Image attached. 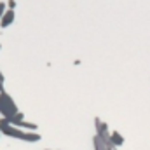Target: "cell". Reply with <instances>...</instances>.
I'll return each mask as SVG.
<instances>
[{
  "instance_id": "8",
  "label": "cell",
  "mask_w": 150,
  "mask_h": 150,
  "mask_svg": "<svg viewBox=\"0 0 150 150\" xmlns=\"http://www.w3.org/2000/svg\"><path fill=\"white\" fill-rule=\"evenodd\" d=\"M0 49H2V46H0Z\"/></svg>"
},
{
  "instance_id": "5",
  "label": "cell",
  "mask_w": 150,
  "mask_h": 150,
  "mask_svg": "<svg viewBox=\"0 0 150 150\" xmlns=\"http://www.w3.org/2000/svg\"><path fill=\"white\" fill-rule=\"evenodd\" d=\"M5 7H7V4H4V2H0V19H2V16L5 14Z\"/></svg>"
},
{
  "instance_id": "9",
  "label": "cell",
  "mask_w": 150,
  "mask_h": 150,
  "mask_svg": "<svg viewBox=\"0 0 150 150\" xmlns=\"http://www.w3.org/2000/svg\"><path fill=\"white\" fill-rule=\"evenodd\" d=\"M46 150H49V148H46Z\"/></svg>"
},
{
  "instance_id": "3",
  "label": "cell",
  "mask_w": 150,
  "mask_h": 150,
  "mask_svg": "<svg viewBox=\"0 0 150 150\" xmlns=\"http://www.w3.org/2000/svg\"><path fill=\"white\" fill-rule=\"evenodd\" d=\"M14 11H5V14L2 16V19H0V26H2V28H7V26H11L12 23H14Z\"/></svg>"
},
{
  "instance_id": "4",
  "label": "cell",
  "mask_w": 150,
  "mask_h": 150,
  "mask_svg": "<svg viewBox=\"0 0 150 150\" xmlns=\"http://www.w3.org/2000/svg\"><path fill=\"white\" fill-rule=\"evenodd\" d=\"M122 136L119 135V133H112L110 135V143H114V145H122Z\"/></svg>"
},
{
  "instance_id": "7",
  "label": "cell",
  "mask_w": 150,
  "mask_h": 150,
  "mask_svg": "<svg viewBox=\"0 0 150 150\" xmlns=\"http://www.w3.org/2000/svg\"><path fill=\"white\" fill-rule=\"evenodd\" d=\"M0 82H4V75H2V72H0Z\"/></svg>"
},
{
  "instance_id": "2",
  "label": "cell",
  "mask_w": 150,
  "mask_h": 150,
  "mask_svg": "<svg viewBox=\"0 0 150 150\" xmlns=\"http://www.w3.org/2000/svg\"><path fill=\"white\" fill-rule=\"evenodd\" d=\"M0 114H2V119H5V120H12L19 114L16 103L5 91L0 93Z\"/></svg>"
},
{
  "instance_id": "6",
  "label": "cell",
  "mask_w": 150,
  "mask_h": 150,
  "mask_svg": "<svg viewBox=\"0 0 150 150\" xmlns=\"http://www.w3.org/2000/svg\"><path fill=\"white\" fill-rule=\"evenodd\" d=\"M7 7H9L11 11H14V7H16V0H9V2H7Z\"/></svg>"
},
{
  "instance_id": "1",
  "label": "cell",
  "mask_w": 150,
  "mask_h": 150,
  "mask_svg": "<svg viewBox=\"0 0 150 150\" xmlns=\"http://www.w3.org/2000/svg\"><path fill=\"white\" fill-rule=\"evenodd\" d=\"M0 133H4L5 136H11L14 140L30 141V143H35V141L40 140V135L38 133H35V131H25V129H21V127H16V126H12L5 119L0 120Z\"/></svg>"
},
{
  "instance_id": "10",
  "label": "cell",
  "mask_w": 150,
  "mask_h": 150,
  "mask_svg": "<svg viewBox=\"0 0 150 150\" xmlns=\"http://www.w3.org/2000/svg\"><path fill=\"white\" fill-rule=\"evenodd\" d=\"M0 135H2V133H0Z\"/></svg>"
}]
</instances>
